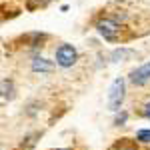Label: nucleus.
<instances>
[{
    "label": "nucleus",
    "mask_w": 150,
    "mask_h": 150,
    "mask_svg": "<svg viewBox=\"0 0 150 150\" xmlns=\"http://www.w3.org/2000/svg\"><path fill=\"white\" fill-rule=\"evenodd\" d=\"M126 118H128V114H126V112H120V114L116 116L114 124H116V126H122V124H124V122H126Z\"/></svg>",
    "instance_id": "9"
},
{
    "label": "nucleus",
    "mask_w": 150,
    "mask_h": 150,
    "mask_svg": "<svg viewBox=\"0 0 150 150\" xmlns=\"http://www.w3.org/2000/svg\"><path fill=\"white\" fill-rule=\"evenodd\" d=\"M122 100H124V80L116 78L112 82V86H110V94H108V106H110V110L118 112Z\"/></svg>",
    "instance_id": "2"
},
{
    "label": "nucleus",
    "mask_w": 150,
    "mask_h": 150,
    "mask_svg": "<svg viewBox=\"0 0 150 150\" xmlns=\"http://www.w3.org/2000/svg\"><path fill=\"white\" fill-rule=\"evenodd\" d=\"M136 140H140V142H150V130H138L136 132Z\"/></svg>",
    "instance_id": "8"
},
{
    "label": "nucleus",
    "mask_w": 150,
    "mask_h": 150,
    "mask_svg": "<svg viewBox=\"0 0 150 150\" xmlns=\"http://www.w3.org/2000/svg\"><path fill=\"white\" fill-rule=\"evenodd\" d=\"M126 56H134V50H116L114 54H112L114 60H118V58L122 60V58H126Z\"/></svg>",
    "instance_id": "7"
},
{
    "label": "nucleus",
    "mask_w": 150,
    "mask_h": 150,
    "mask_svg": "<svg viewBox=\"0 0 150 150\" xmlns=\"http://www.w3.org/2000/svg\"><path fill=\"white\" fill-rule=\"evenodd\" d=\"M148 80H150V62H146V64H142V66H138L136 70L130 72V82H134L138 86L146 84Z\"/></svg>",
    "instance_id": "4"
},
{
    "label": "nucleus",
    "mask_w": 150,
    "mask_h": 150,
    "mask_svg": "<svg viewBox=\"0 0 150 150\" xmlns=\"http://www.w3.org/2000/svg\"><path fill=\"white\" fill-rule=\"evenodd\" d=\"M52 68H54V64L50 62V60H46V58H34L32 60V70L34 72H52Z\"/></svg>",
    "instance_id": "5"
},
{
    "label": "nucleus",
    "mask_w": 150,
    "mask_h": 150,
    "mask_svg": "<svg viewBox=\"0 0 150 150\" xmlns=\"http://www.w3.org/2000/svg\"><path fill=\"white\" fill-rule=\"evenodd\" d=\"M76 48L72 46V44H60L56 50V64L58 66H62V68H70L74 62H76Z\"/></svg>",
    "instance_id": "1"
},
{
    "label": "nucleus",
    "mask_w": 150,
    "mask_h": 150,
    "mask_svg": "<svg viewBox=\"0 0 150 150\" xmlns=\"http://www.w3.org/2000/svg\"><path fill=\"white\" fill-rule=\"evenodd\" d=\"M96 30H98L106 40H116L120 26H118V22H116L114 18H102V20H98V24H96Z\"/></svg>",
    "instance_id": "3"
},
{
    "label": "nucleus",
    "mask_w": 150,
    "mask_h": 150,
    "mask_svg": "<svg viewBox=\"0 0 150 150\" xmlns=\"http://www.w3.org/2000/svg\"><path fill=\"white\" fill-rule=\"evenodd\" d=\"M36 2H46V0H36Z\"/></svg>",
    "instance_id": "11"
},
{
    "label": "nucleus",
    "mask_w": 150,
    "mask_h": 150,
    "mask_svg": "<svg viewBox=\"0 0 150 150\" xmlns=\"http://www.w3.org/2000/svg\"><path fill=\"white\" fill-rule=\"evenodd\" d=\"M142 116H144V118H148L150 120V100L146 104H144V108H142Z\"/></svg>",
    "instance_id": "10"
},
{
    "label": "nucleus",
    "mask_w": 150,
    "mask_h": 150,
    "mask_svg": "<svg viewBox=\"0 0 150 150\" xmlns=\"http://www.w3.org/2000/svg\"><path fill=\"white\" fill-rule=\"evenodd\" d=\"M12 98H14V84L10 78H4L2 80V102L12 100Z\"/></svg>",
    "instance_id": "6"
}]
</instances>
